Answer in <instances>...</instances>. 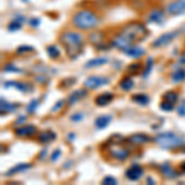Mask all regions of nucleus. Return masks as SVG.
<instances>
[{"instance_id":"nucleus-7","label":"nucleus","mask_w":185,"mask_h":185,"mask_svg":"<svg viewBox=\"0 0 185 185\" xmlns=\"http://www.w3.org/2000/svg\"><path fill=\"white\" fill-rule=\"evenodd\" d=\"M179 33V31H174V32H167V33H164V35H162V36H159L154 42H153V47H155V48H159V47H164V46H167L168 43H170L175 37H176V35Z\"/></svg>"},{"instance_id":"nucleus-11","label":"nucleus","mask_w":185,"mask_h":185,"mask_svg":"<svg viewBox=\"0 0 185 185\" xmlns=\"http://www.w3.org/2000/svg\"><path fill=\"white\" fill-rule=\"evenodd\" d=\"M112 45H114L116 48H119V49H121V51H124V52H126L127 49H130V48L133 46L132 43H130L127 40H125V38L121 37L120 35H117L116 37H114Z\"/></svg>"},{"instance_id":"nucleus-47","label":"nucleus","mask_w":185,"mask_h":185,"mask_svg":"<svg viewBox=\"0 0 185 185\" xmlns=\"http://www.w3.org/2000/svg\"><path fill=\"white\" fill-rule=\"evenodd\" d=\"M147 183H148V184H154V180H152V178H148V179H147Z\"/></svg>"},{"instance_id":"nucleus-10","label":"nucleus","mask_w":185,"mask_h":185,"mask_svg":"<svg viewBox=\"0 0 185 185\" xmlns=\"http://www.w3.org/2000/svg\"><path fill=\"white\" fill-rule=\"evenodd\" d=\"M4 88H9V86H14L18 90L22 91V92H29V91H32V86L30 84H25V83H21V81H14V80H8V81H4L3 83Z\"/></svg>"},{"instance_id":"nucleus-3","label":"nucleus","mask_w":185,"mask_h":185,"mask_svg":"<svg viewBox=\"0 0 185 185\" xmlns=\"http://www.w3.org/2000/svg\"><path fill=\"white\" fill-rule=\"evenodd\" d=\"M147 33V30L143 25L141 24H130L127 26H125L121 32L119 33L121 37H124L125 40H127L130 43H136V42H140L144 38V35Z\"/></svg>"},{"instance_id":"nucleus-40","label":"nucleus","mask_w":185,"mask_h":185,"mask_svg":"<svg viewBox=\"0 0 185 185\" xmlns=\"http://www.w3.org/2000/svg\"><path fill=\"white\" fill-rule=\"evenodd\" d=\"M83 117H84V115L83 114H75V115H73L72 117H70V120L72 121H80V120H83Z\"/></svg>"},{"instance_id":"nucleus-13","label":"nucleus","mask_w":185,"mask_h":185,"mask_svg":"<svg viewBox=\"0 0 185 185\" xmlns=\"http://www.w3.org/2000/svg\"><path fill=\"white\" fill-rule=\"evenodd\" d=\"M149 141H151V137L146 133H136V135L130 136L128 138V142L132 144H146Z\"/></svg>"},{"instance_id":"nucleus-25","label":"nucleus","mask_w":185,"mask_h":185,"mask_svg":"<svg viewBox=\"0 0 185 185\" xmlns=\"http://www.w3.org/2000/svg\"><path fill=\"white\" fill-rule=\"evenodd\" d=\"M151 22H160L163 20V13L160 10H152L148 15Z\"/></svg>"},{"instance_id":"nucleus-16","label":"nucleus","mask_w":185,"mask_h":185,"mask_svg":"<svg viewBox=\"0 0 185 185\" xmlns=\"http://www.w3.org/2000/svg\"><path fill=\"white\" fill-rule=\"evenodd\" d=\"M85 96H86V90H84V89L75 90L74 92H72V94L69 95V98H68V105H74L77 101H79L80 99H83Z\"/></svg>"},{"instance_id":"nucleus-30","label":"nucleus","mask_w":185,"mask_h":185,"mask_svg":"<svg viewBox=\"0 0 185 185\" xmlns=\"http://www.w3.org/2000/svg\"><path fill=\"white\" fill-rule=\"evenodd\" d=\"M38 104H40V101L37 100V99H33V100H31L30 101V104L26 106V110H27V112H35L36 111V109L38 108Z\"/></svg>"},{"instance_id":"nucleus-20","label":"nucleus","mask_w":185,"mask_h":185,"mask_svg":"<svg viewBox=\"0 0 185 185\" xmlns=\"http://www.w3.org/2000/svg\"><path fill=\"white\" fill-rule=\"evenodd\" d=\"M53 140H56V133H53L52 131H43L38 135V141L41 143H49Z\"/></svg>"},{"instance_id":"nucleus-5","label":"nucleus","mask_w":185,"mask_h":185,"mask_svg":"<svg viewBox=\"0 0 185 185\" xmlns=\"http://www.w3.org/2000/svg\"><path fill=\"white\" fill-rule=\"evenodd\" d=\"M109 81H110V79H109L108 77L91 75V77H89V78L85 80L84 85H85V88H86V89L94 90V89H98V88H100V86H103V85L109 84Z\"/></svg>"},{"instance_id":"nucleus-36","label":"nucleus","mask_w":185,"mask_h":185,"mask_svg":"<svg viewBox=\"0 0 185 185\" xmlns=\"http://www.w3.org/2000/svg\"><path fill=\"white\" fill-rule=\"evenodd\" d=\"M160 109L163 110V111H171L173 109H174V104H171V103H169V101H162V104H160Z\"/></svg>"},{"instance_id":"nucleus-2","label":"nucleus","mask_w":185,"mask_h":185,"mask_svg":"<svg viewBox=\"0 0 185 185\" xmlns=\"http://www.w3.org/2000/svg\"><path fill=\"white\" fill-rule=\"evenodd\" d=\"M73 24L79 30H91L98 26L99 18L90 10H80L73 16Z\"/></svg>"},{"instance_id":"nucleus-9","label":"nucleus","mask_w":185,"mask_h":185,"mask_svg":"<svg viewBox=\"0 0 185 185\" xmlns=\"http://www.w3.org/2000/svg\"><path fill=\"white\" fill-rule=\"evenodd\" d=\"M142 175H143V168L140 164H133L126 170V178L132 181L138 180Z\"/></svg>"},{"instance_id":"nucleus-32","label":"nucleus","mask_w":185,"mask_h":185,"mask_svg":"<svg viewBox=\"0 0 185 185\" xmlns=\"http://www.w3.org/2000/svg\"><path fill=\"white\" fill-rule=\"evenodd\" d=\"M21 22H19L18 20H14L13 22H10L9 24V26H8V30L9 31H11V32H14V31H18V30H20L21 29Z\"/></svg>"},{"instance_id":"nucleus-45","label":"nucleus","mask_w":185,"mask_h":185,"mask_svg":"<svg viewBox=\"0 0 185 185\" xmlns=\"http://www.w3.org/2000/svg\"><path fill=\"white\" fill-rule=\"evenodd\" d=\"M46 155H47V149H43V151H41V153H40V157H38V159H40V160H42L43 158H46Z\"/></svg>"},{"instance_id":"nucleus-24","label":"nucleus","mask_w":185,"mask_h":185,"mask_svg":"<svg viewBox=\"0 0 185 185\" xmlns=\"http://www.w3.org/2000/svg\"><path fill=\"white\" fill-rule=\"evenodd\" d=\"M132 100L140 105H143V106L149 104V96L146 94H136L132 96Z\"/></svg>"},{"instance_id":"nucleus-21","label":"nucleus","mask_w":185,"mask_h":185,"mask_svg":"<svg viewBox=\"0 0 185 185\" xmlns=\"http://www.w3.org/2000/svg\"><path fill=\"white\" fill-rule=\"evenodd\" d=\"M128 57H133V58H138V57H141V56H143L144 53H146V51L143 49V48H141V47H138V46H132L130 49H127L126 52H125Z\"/></svg>"},{"instance_id":"nucleus-4","label":"nucleus","mask_w":185,"mask_h":185,"mask_svg":"<svg viewBox=\"0 0 185 185\" xmlns=\"http://www.w3.org/2000/svg\"><path fill=\"white\" fill-rule=\"evenodd\" d=\"M153 141L165 149H175L184 144L185 138L179 137L173 132H163V133L157 135L153 138Z\"/></svg>"},{"instance_id":"nucleus-33","label":"nucleus","mask_w":185,"mask_h":185,"mask_svg":"<svg viewBox=\"0 0 185 185\" xmlns=\"http://www.w3.org/2000/svg\"><path fill=\"white\" fill-rule=\"evenodd\" d=\"M33 51H35V48H33V47L25 45V46H20V47H19V48L16 49V53H18V54H22V53H27V52H33Z\"/></svg>"},{"instance_id":"nucleus-19","label":"nucleus","mask_w":185,"mask_h":185,"mask_svg":"<svg viewBox=\"0 0 185 185\" xmlns=\"http://www.w3.org/2000/svg\"><path fill=\"white\" fill-rule=\"evenodd\" d=\"M0 104H2V105H0V109H2V115H4V112L5 114L14 112L19 108V104H10V103H8L4 99H2V103H0Z\"/></svg>"},{"instance_id":"nucleus-17","label":"nucleus","mask_w":185,"mask_h":185,"mask_svg":"<svg viewBox=\"0 0 185 185\" xmlns=\"http://www.w3.org/2000/svg\"><path fill=\"white\" fill-rule=\"evenodd\" d=\"M112 121V116L111 115H101L95 120V126L99 130H103L105 127L109 126V124Z\"/></svg>"},{"instance_id":"nucleus-15","label":"nucleus","mask_w":185,"mask_h":185,"mask_svg":"<svg viewBox=\"0 0 185 185\" xmlns=\"http://www.w3.org/2000/svg\"><path fill=\"white\" fill-rule=\"evenodd\" d=\"M109 62V58L106 57H98V58H92L90 61H88L85 63V68L86 69H91V68H95V67H100V65H104Z\"/></svg>"},{"instance_id":"nucleus-44","label":"nucleus","mask_w":185,"mask_h":185,"mask_svg":"<svg viewBox=\"0 0 185 185\" xmlns=\"http://www.w3.org/2000/svg\"><path fill=\"white\" fill-rule=\"evenodd\" d=\"M15 20H18V21H19V22H21V24H24V22L26 21L25 16H22V15H18V16L15 18Z\"/></svg>"},{"instance_id":"nucleus-18","label":"nucleus","mask_w":185,"mask_h":185,"mask_svg":"<svg viewBox=\"0 0 185 185\" xmlns=\"http://www.w3.org/2000/svg\"><path fill=\"white\" fill-rule=\"evenodd\" d=\"M32 165L30 164V163H20V164H16L15 167H13V168H10L8 171H6V175H14V174H18V173H20V171H25V170H27V169H30Z\"/></svg>"},{"instance_id":"nucleus-12","label":"nucleus","mask_w":185,"mask_h":185,"mask_svg":"<svg viewBox=\"0 0 185 185\" xmlns=\"http://www.w3.org/2000/svg\"><path fill=\"white\" fill-rule=\"evenodd\" d=\"M36 127L32 125H27V126H22L15 130V135L19 137H31L36 133Z\"/></svg>"},{"instance_id":"nucleus-35","label":"nucleus","mask_w":185,"mask_h":185,"mask_svg":"<svg viewBox=\"0 0 185 185\" xmlns=\"http://www.w3.org/2000/svg\"><path fill=\"white\" fill-rule=\"evenodd\" d=\"M4 72H13V73H22V69L18 68L14 64H6L4 68Z\"/></svg>"},{"instance_id":"nucleus-49","label":"nucleus","mask_w":185,"mask_h":185,"mask_svg":"<svg viewBox=\"0 0 185 185\" xmlns=\"http://www.w3.org/2000/svg\"><path fill=\"white\" fill-rule=\"evenodd\" d=\"M183 152H184V153H185V147H184V148H183Z\"/></svg>"},{"instance_id":"nucleus-14","label":"nucleus","mask_w":185,"mask_h":185,"mask_svg":"<svg viewBox=\"0 0 185 185\" xmlns=\"http://www.w3.org/2000/svg\"><path fill=\"white\" fill-rule=\"evenodd\" d=\"M114 99V95L111 92H104V94H100L95 98V104L98 106H106L108 104H110Z\"/></svg>"},{"instance_id":"nucleus-39","label":"nucleus","mask_w":185,"mask_h":185,"mask_svg":"<svg viewBox=\"0 0 185 185\" xmlns=\"http://www.w3.org/2000/svg\"><path fill=\"white\" fill-rule=\"evenodd\" d=\"M61 153H62L61 149H56V151L52 153V155H51V160H52V162H57L58 158L61 157Z\"/></svg>"},{"instance_id":"nucleus-26","label":"nucleus","mask_w":185,"mask_h":185,"mask_svg":"<svg viewBox=\"0 0 185 185\" xmlns=\"http://www.w3.org/2000/svg\"><path fill=\"white\" fill-rule=\"evenodd\" d=\"M133 85H135V83H133V80H132L130 77H126V78H124V79L120 81V88H121L122 90H125V91L131 90V89L133 88Z\"/></svg>"},{"instance_id":"nucleus-23","label":"nucleus","mask_w":185,"mask_h":185,"mask_svg":"<svg viewBox=\"0 0 185 185\" xmlns=\"http://www.w3.org/2000/svg\"><path fill=\"white\" fill-rule=\"evenodd\" d=\"M160 170H162V173H163L167 178H175V176H176V171L173 170V168H171L170 164H168V163L162 164V165H160Z\"/></svg>"},{"instance_id":"nucleus-38","label":"nucleus","mask_w":185,"mask_h":185,"mask_svg":"<svg viewBox=\"0 0 185 185\" xmlns=\"http://www.w3.org/2000/svg\"><path fill=\"white\" fill-rule=\"evenodd\" d=\"M64 103H65L64 100H59V101H57V104H56V105L51 109V112H52V114H53V112H58V111H59V110L64 106Z\"/></svg>"},{"instance_id":"nucleus-46","label":"nucleus","mask_w":185,"mask_h":185,"mask_svg":"<svg viewBox=\"0 0 185 185\" xmlns=\"http://www.w3.org/2000/svg\"><path fill=\"white\" fill-rule=\"evenodd\" d=\"M24 121H26V116H20V117L18 119V121H16V125H20V124L24 122Z\"/></svg>"},{"instance_id":"nucleus-31","label":"nucleus","mask_w":185,"mask_h":185,"mask_svg":"<svg viewBox=\"0 0 185 185\" xmlns=\"http://www.w3.org/2000/svg\"><path fill=\"white\" fill-rule=\"evenodd\" d=\"M152 67H153V59H152V58H148V59H147V63H146V69H144V72L142 73V77H143V78H147V77H148V74H149L151 70H152Z\"/></svg>"},{"instance_id":"nucleus-34","label":"nucleus","mask_w":185,"mask_h":185,"mask_svg":"<svg viewBox=\"0 0 185 185\" xmlns=\"http://www.w3.org/2000/svg\"><path fill=\"white\" fill-rule=\"evenodd\" d=\"M142 68V64L140 63H135V64H130L128 68H127V72L128 73H133V74H137Z\"/></svg>"},{"instance_id":"nucleus-48","label":"nucleus","mask_w":185,"mask_h":185,"mask_svg":"<svg viewBox=\"0 0 185 185\" xmlns=\"http://www.w3.org/2000/svg\"><path fill=\"white\" fill-rule=\"evenodd\" d=\"M181 170L185 173V163H181Z\"/></svg>"},{"instance_id":"nucleus-43","label":"nucleus","mask_w":185,"mask_h":185,"mask_svg":"<svg viewBox=\"0 0 185 185\" xmlns=\"http://www.w3.org/2000/svg\"><path fill=\"white\" fill-rule=\"evenodd\" d=\"M178 114H179L180 116H185V105H184V106H180V108L178 109Z\"/></svg>"},{"instance_id":"nucleus-37","label":"nucleus","mask_w":185,"mask_h":185,"mask_svg":"<svg viewBox=\"0 0 185 185\" xmlns=\"http://www.w3.org/2000/svg\"><path fill=\"white\" fill-rule=\"evenodd\" d=\"M116 179L114 176H105L103 179V184L104 185H116Z\"/></svg>"},{"instance_id":"nucleus-42","label":"nucleus","mask_w":185,"mask_h":185,"mask_svg":"<svg viewBox=\"0 0 185 185\" xmlns=\"http://www.w3.org/2000/svg\"><path fill=\"white\" fill-rule=\"evenodd\" d=\"M75 83V79L74 78H70V79H67V80H63L62 81V84H67L65 86H70L72 84H74Z\"/></svg>"},{"instance_id":"nucleus-22","label":"nucleus","mask_w":185,"mask_h":185,"mask_svg":"<svg viewBox=\"0 0 185 185\" xmlns=\"http://www.w3.org/2000/svg\"><path fill=\"white\" fill-rule=\"evenodd\" d=\"M103 40H104V36H103L101 32H94V33H91V35L89 36V42H90L91 45L96 46V47L101 45Z\"/></svg>"},{"instance_id":"nucleus-41","label":"nucleus","mask_w":185,"mask_h":185,"mask_svg":"<svg viewBox=\"0 0 185 185\" xmlns=\"http://www.w3.org/2000/svg\"><path fill=\"white\" fill-rule=\"evenodd\" d=\"M30 25H31L32 27H37V26L40 25V19H35V18H32V19L30 20Z\"/></svg>"},{"instance_id":"nucleus-29","label":"nucleus","mask_w":185,"mask_h":185,"mask_svg":"<svg viewBox=\"0 0 185 185\" xmlns=\"http://www.w3.org/2000/svg\"><path fill=\"white\" fill-rule=\"evenodd\" d=\"M47 53H48V56H49L51 58H58L59 54H61L58 47L54 46V45H51V46L47 47Z\"/></svg>"},{"instance_id":"nucleus-1","label":"nucleus","mask_w":185,"mask_h":185,"mask_svg":"<svg viewBox=\"0 0 185 185\" xmlns=\"http://www.w3.org/2000/svg\"><path fill=\"white\" fill-rule=\"evenodd\" d=\"M59 41L70 58H77L83 51V36L78 32L67 31L61 36Z\"/></svg>"},{"instance_id":"nucleus-28","label":"nucleus","mask_w":185,"mask_h":185,"mask_svg":"<svg viewBox=\"0 0 185 185\" xmlns=\"http://www.w3.org/2000/svg\"><path fill=\"white\" fill-rule=\"evenodd\" d=\"M171 79H173V81H175V83H179V81L185 80V69H176V70L173 73Z\"/></svg>"},{"instance_id":"nucleus-8","label":"nucleus","mask_w":185,"mask_h":185,"mask_svg":"<svg viewBox=\"0 0 185 185\" xmlns=\"http://www.w3.org/2000/svg\"><path fill=\"white\" fill-rule=\"evenodd\" d=\"M110 154L117 160H126L130 157V151L124 148V147H121V146L115 144V146H112L110 148Z\"/></svg>"},{"instance_id":"nucleus-27","label":"nucleus","mask_w":185,"mask_h":185,"mask_svg":"<svg viewBox=\"0 0 185 185\" xmlns=\"http://www.w3.org/2000/svg\"><path fill=\"white\" fill-rule=\"evenodd\" d=\"M163 99L165 101H169L171 104H175L178 101V92L176 91H167L163 95Z\"/></svg>"},{"instance_id":"nucleus-6","label":"nucleus","mask_w":185,"mask_h":185,"mask_svg":"<svg viewBox=\"0 0 185 185\" xmlns=\"http://www.w3.org/2000/svg\"><path fill=\"white\" fill-rule=\"evenodd\" d=\"M167 11L169 15H173V16L185 14V0H175V2L168 5Z\"/></svg>"}]
</instances>
